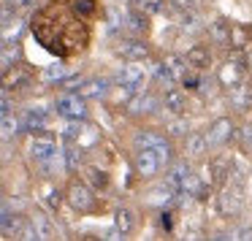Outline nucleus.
<instances>
[{
    "instance_id": "nucleus-1",
    "label": "nucleus",
    "mask_w": 252,
    "mask_h": 241,
    "mask_svg": "<svg viewBox=\"0 0 252 241\" xmlns=\"http://www.w3.org/2000/svg\"><path fill=\"white\" fill-rule=\"evenodd\" d=\"M65 198H68V206H71L73 211H79V214H90L95 206H98L93 187H87L84 181H71Z\"/></svg>"
},
{
    "instance_id": "nucleus-2",
    "label": "nucleus",
    "mask_w": 252,
    "mask_h": 241,
    "mask_svg": "<svg viewBox=\"0 0 252 241\" xmlns=\"http://www.w3.org/2000/svg\"><path fill=\"white\" fill-rule=\"evenodd\" d=\"M55 111L65 120H87L90 109H87V98L82 92H68V95H60L55 100Z\"/></svg>"
},
{
    "instance_id": "nucleus-3",
    "label": "nucleus",
    "mask_w": 252,
    "mask_h": 241,
    "mask_svg": "<svg viewBox=\"0 0 252 241\" xmlns=\"http://www.w3.org/2000/svg\"><path fill=\"white\" fill-rule=\"evenodd\" d=\"M114 82L120 84V87L125 90L127 95H136V92H144L147 73H144V68H138L136 62H127V65H122L120 71H117Z\"/></svg>"
},
{
    "instance_id": "nucleus-4",
    "label": "nucleus",
    "mask_w": 252,
    "mask_h": 241,
    "mask_svg": "<svg viewBox=\"0 0 252 241\" xmlns=\"http://www.w3.org/2000/svg\"><path fill=\"white\" fill-rule=\"evenodd\" d=\"M244 206V198H241V181H233L230 187H225L217 195V209L222 217H236Z\"/></svg>"
},
{
    "instance_id": "nucleus-5",
    "label": "nucleus",
    "mask_w": 252,
    "mask_h": 241,
    "mask_svg": "<svg viewBox=\"0 0 252 241\" xmlns=\"http://www.w3.org/2000/svg\"><path fill=\"white\" fill-rule=\"evenodd\" d=\"M230 136H233V122H230V117H220V120H214L212 127H209V133H206L209 147L212 149L225 147V144L230 141Z\"/></svg>"
},
{
    "instance_id": "nucleus-6",
    "label": "nucleus",
    "mask_w": 252,
    "mask_h": 241,
    "mask_svg": "<svg viewBox=\"0 0 252 241\" xmlns=\"http://www.w3.org/2000/svg\"><path fill=\"white\" fill-rule=\"evenodd\" d=\"M158 106H163V100H158L149 92H136L130 100H127V114L133 117H149L158 111Z\"/></svg>"
},
{
    "instance_id": "nucleus-7",
    "label": "nucleus",
    "mask_w": 252,
    "mask_h": 241,
    "mask_svg": "<svg viewBox=\"0 0 252 241\" xmlns=\"http://www.w3.org/2000/svg\"><path fill=\"white\" fill-rule=\"evenodd\" d=\"M160 157L155 149H136V171L138 176H144V179H149V176H155L160 171Z\"/></svg>"
},
{
    "instance_id": "nucleus-8",
    "label": "nucleus",
    "mask_w": 252,
    "mask_h": 241,
    "mask_svg": "<svg viewBox=\"0 0 252 241\" xmlns=\"http://www.w3.org/2000/svg\"><path fill=\"white\" fill-rule=\"evenodd\" d=\"M206 149H212V147H209L206 133H187V136H185V157L187 160L203 157V154H206Z\"/></svg>"
},
{
    "instance_id": "nucleus-9",
    "label": "nucleus",
    "mask_w": 252,
    "mask_h": 241,
    "mask_svg": "<svg viewBox=\"0 0 252 241\" xmlns=\"http://www.w3.org/2000/svg\"><path fill=\"white\" fill-rule=\"evenodd\" d=\"M117 55L127 62H141L149 57V46L144 41H125V44L117 46Z\"/></svg>"
},
{
    "instance_id": "nucleus-10",
    "label": "nucleus",
    "mask_w": 252,
    "mask_h": 241,
    "mask_svg": "<svg viewBox=\"0 0 252 241\" xmlns=\"http://www.w3.org/2000/svg\"><path fill=\"white\" fill-rule=\"evenodd\" d=\"M55 152H57V144H55V138H49V136L33 138V144H30V154H33L35 163H46Z\"/></svg>"
},
{
    "instance_id": "nucleus-11",
    "label": "nucleus",
    "mask_w": 252,
    "mask_h": 241,
    "mask_svg": "<svg viewBox=\"0 0 252 241\" xmlns=\"http://www.w3.org/2000/svg\"><path fill=\"white\" fill-rule=\"evenodd\" d=\"M230 103H233L236 111L252 109V84L241 82V84H236V87H230Z\"/></svg>"
},
{
    "instance_id": "nucleus-12",
    "label": "nucleus",
    "mask_w": 252,
    "mask_h": 241,
    "mask_svg": "<svg viewBox=\"0 0 252 241\" xmlns=\"http://www.w3.org/2000/svg\"><path fill=\"white\" fill-rule=\"evenodd\" d=\"M217 79H220V84L228 87V90L236 87V84H241V79H244V65H239V62H225V65L220 68Z\"/></svg>"
},
{
    "instance_id": "nucleus-13",
    "label": "nucleus",
    "mask_w": 252,
    "mask_h": 241,
    "mask_svg": "<svg viewBox=\"0 0 252 241\" xmlns=\"http://www.w3.org/2000/svg\"><path fill=\"white\" fill-rule=\"evenodd\" d=\"M230 35H233V25L228 22V19H214L212 25H209V38L214 41V44H230Z\"/></svg>"
},
{
    "instance_id": "nucleus-14",
    "label": "nucleus",
    "mask_w": 252,
    "mask_h": 241,
    "mask_svg": "<svg viewBox=\"0 0 252 241\" xmlns=\"http://www.w3.org/2000/svg\"><path fill=\"white\" fill-rule=\"evenodd\" d=\"M111 90V82L109 79H87V82L82 84V90L79 92L84 95V98H106Z\"/></svg>"
},
{
    "instance_id": "nucleus-15",
    "label": "nucleus",
    "mask_w": 252,
    "mask_h": 241,
    "mask_svg": "<svg viewBox=\"0 0 252 241\" xmlns=\"http://www.w3.org/2000/svg\"><path fill=\"white\" fill-rule=\"evenodd\" d=\"M22 127L30 133H41L46 127V109H30L22 117Z\"/></svg>"
},
{
    "instance_id": "nucleus-16",
    "label": "nucleus",
    "mask_w": 252,
    "mask_h": 241,
    "mask_svg": "<svg viewBox=\"0 0 252 241\" xmlns=\"http://www.w3.org/2000/svg\"><path fill=\"white\" fill-rule=\"evenodd\" d=\"M0 60H3V76H8V73H11V68L19 65L22 52H19L17 44L11 46V41H6V44H3V55H0Z\"/></svg>"
},
{
    "instance_id": "nucleus-17",
    "label": "nucleus",
    "mask_w": 252,
    "mask_h": 241,
    "mask_svg": "<svg viewBox=\"0 0 252 241\" xmlns=\"http://www.w3.org/2000/svg\"><path fill=\"white\" fill-rule=\"evenodd\" d=\"M185 57H187V62H190L192 68H198V71H203V68L212 65V55H209L206 46H192Z\"/></svg>"
},
{
    "instance_id": "nucleus-18",
    "label": "nucleus",
    "mask_w": 252,
    "mask_h": 241,
    "mask_svg": "<svg viewBox=\"0 0 252 241\" xmlns=\"http://www.w3.org/2000/svg\"><path fill=\"white\" fill-rule=\"evenodd\" d=\"M163 109L165 111H171V114H182L185 111V95L179 92V90H165V95H163Z\"/></svg>"
},
{
    "instance_id": "nucleus-19",
    "label": "nucleus",
    "mask_w": 252,
    "mask_h": 241,
    "mask_svg": "<svg viewBox=\"0 0 252 241\" xmlns=\"http://www.w3.org/2000/svg\"><path fill=\"white\" fill-rule=\"evenodd\" d=\"M63 154H65V171H68V174L79 171V165L84 163L82 144H71V147H65V149H63Z\"/></svg>"
},
{
    "instance_id": "nucleus-20",
    "label": "nucleus",
    "mask_w": 252,
    "mask_h": 241,
    "mask_svg": "<svg viewBox=\"0 0 252 241\" xmlns=\"http://www.w3.org/2000/svg\"><path fill=\"white\" fill-rule=\"evenodd\" d=\"M122 25H125L127 30H133V33H144V30L149 28V19H147V11H133V14H127L125 19H122Z\"/></svg>"
},
{
    "instance_id": "nucleus-21",
    "label": "nucleus",
    "mask_w": 252,
    "mask_h": 241,
    "mask_svg": "<svg viewBox=\"0 0 252 241\" xmlns=\"http://www.w3.org/2000/svg\"><path fill=\"white\" fill-rule=\"evenodd\" d=\"M30 222H33V228H35V233H38L41 241L55 239V225H52L44 214H33V217H30Z\"/></svg>"
},
{
    "instance_id": "nucleus-22",
    "label": "nucleus",
    "mask_w": 252,
    "mask_h": 241,
    "mask_svg": "<svg viewBox=\"0 0 252 241\" xmlns=\"http://www.w3.org/2000/svg\"><path fill=\"white\" fill-rule=\"evenodd\" d=\"M165 136H160V133L155 130H141L136 133V149H155L158 144H163Z\"/></svg>"
},
{
    "instance_id": "nucleus-23",
    "label": "nucleus",
    "mask_w": 252,
    "mask_h": 241,
    "mask_svg": "<svg viewBox=\"0 0 252 241\" xmlns=\"http://www.w3.org/2000/svg\"><path fill=\"white\" fill-rule=\"evenodd\" d=\"M30 84H33V73L30 71H14V76L11 73L6 76V87L22 90V87H30Z\"/></svg>"
},
{
    "instance_id": "nucleus-24",
    "label": "nucleus",
    "mask_w": 252,
    "mask_h": 241,
    "mask_svg": "<svg viewBox=\"0 0 252 241\" xmlns=\"http://www.w3.org/2000/svg\"><path fill=\"white\" fill-rule=\"evenodd\" d=\"M63 79H65V68H63V62H52V65L41 73V82L44 84H57V82H63Z\"/></svg>"
},
{
    "instance_id": "nucleus-25",
    "label": "nucleus",
    "mask_w": 252,
    "mask_h": 241,
    "mask_svg": "<svg viewBox=\"0 0 252 241\" xmlns=\"http://www.w3.org/2000/svg\"><path fill=\"white\" fill-rule=\"evenodd\" d=\"M114 225L122 230V233H130L133 230V211L130 209H117L114 211Z\"/></svg>"
},
{
    "instance_id": "nucleus-26",
    "label": "nucleus",
    "mask_w": 252,
    "mask_h": 241,
    "mask_svg": "<svg viewBox=\"0 0 252 241\" xmlns=\"http://www.w3.org/2000/svg\"><path fill=\"white\" fill-rule=\"evenodd\" d=\"M17 130H19V120H14L11 111H6V114H3V130H0L3 141H11V138L17 136Z\"/></svg>"
},
{
    "instance_id": "nucleus-27",
    "label": "nucleus",
    "mask_w": 252,
    "mask_h": 241,
    "mask_svg": "<svg viewBox=\"0 0 252 241\" xmlns=\"http://www.w3.org/2000/svg\"><path fill=\"white\" fill-rule=\"evenodd\" d=\"M87 176H90V181H93V187H98V190L109 184V174L100 171V168H95V165H93V168H87Z\"/></svg>"
},
{
    "instance_id": "nucleus-28",
    "label": "nucleus",
    "mask_w": 252,
    "mask_h": 241,
    "mask_svg": "<svg viewBox=\"0 0 252 241\" xmlns=\"http://www.w3.org/2000/svg\"><path fill=\"white\" fill-rule=\"evenodd\" d=\"M198 68H187V73H185V76H182V87H185V90H198V87H201V76H198Z\"/></svg>"
},
{
    "instance_id": "nucleus-29",
    "label": "nucleus",
    "mask_w": 252,
    "mask_h": 241,
    "mask_svg": "<svg viewBox=\"0 0 252 241\" xmlns=\"http://www.w3.org/2000/svg\"><path fill=\"white\" fill-rule=\"evenodd\" d=\"M230 44L233 46H244L247 44V30L239 28V25H233V35H230Z\"/></svg>"
},
{
    "instance_id": "nucleus-30",
    "label": "nucleus",
    "mask_w": 252,
    "mask_h": 241,
    "mask_svg": "<svg viewBox=\"0 0 252 241\" xmlns=\"http://www.w3.org/2000/svg\"><path fill=\"white\" fill-rule=\"evenodd\" d=\"M187 127H190V125H187L185 120H174L168 125V133H171V136H187Z\"/></svg>"
},
{
    "instance_id": "nucleus-31",
    "label": "nucleus",
    "mask_w": 252,
    "mask_h": 241,
    "mask_svg": "<svg viewBox=\"0 0 252 241\" xmlns=\"http://www.w3.org/2000/svg\"><path fill=\"white\" fill-rule=\"evenodd\" d=\"M6 3L14 8V14L17 11H30V8L35 6V0H6Z\"/></svg>"
},
{
    "instance_id": "nucleus-32",
    "label": "nucleus",
    "mask_w": 252,
    "mask_h": 241,
    "mask_svg": "<svg viewBox=\"0 0 252 241\" xmlns=\"http://www.w3.org/2000/svg\"><path fill=\"white\" fill-rule=\"evenodd\" d=\"M76 11L79 14H93L95 11V0H76Z\"/></svg>"
},
{
    "instance_id": "nucleus-33",
    "label": "nucleus",
    "mask_w": 252,
    "mask_h": 241,
    "mask_svg": "<svg viewBox=\"0 0 252 241\" xmlns=\"http://www.w3.org/2000/svg\"><path fill=\"white\" fill-rule=\"evenodd\" d=\"M100 239H106V241H120V239H125V233H122V230L114 225V228H109L103 236H100Z\"/></svg>"
},
{
    "instance_id": "nucleus-34",
    "label": "nucleus",
    "mask_w": 252,
    "mask_h": 241,
    "mask_svg": "<svg viewBox=\"0 0 252 241\" xmlns=\"http://www.w3.org/2000/svg\"><path fill=\"white\" fill-rule=\"evenodd\" d=\"M241 147H244L247 152H252V125H247L244 133H241Z\"/></svg>"
},
{
    "instance_id": "nucleus-35",
    "label": "nucleus",
    "mask_w": 252,
    "mask_h": 241,
    "mask_svg": "<svg viewBox=\"0 0 252 241\" xmlns=\"http://www.w3.org/2000/svg\"><path fill=\"white\" fill-rule=\"evenodd\" d=\"M230 239H233V241H250V239H252V228L233 230V233H230Z\"/></svg>"
},
{
    "instance_id": "nucleus-36",
    "label": "nucleus",
    "mask_w": 252,
    "mask_h": 241,
    "mask_svg": "<svg viewBox=\"0 0 252 241\" xmlns=\"http://www.w3.org/2000/svg\"><path fill=\"white\" fill-rule=\"evenodd\" d=\"M46 203H49L52 209H60V192H57V190H49V195H46Z\"/></svg>"
},
{
    "instance_id": "nucleus-37",
    "label": "nucleus",
    "mask_w": 252,
    "mask_h": 241,
    "mask_svg": "<svg viewBox=\"0 0 252 241\" xmlns=\"http://www.w3.org/2000/svg\"><path fill=\"white\" fill-rule=\"evenodd\" d=\"M160 222H163L165 228H171V217H168V211H163V217H160Z\"/></svg>"
}]
</instances>
